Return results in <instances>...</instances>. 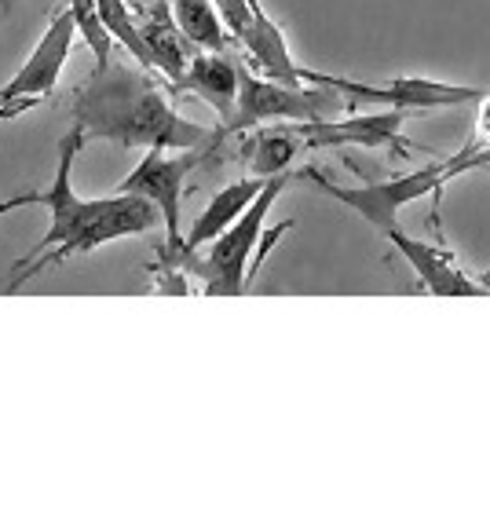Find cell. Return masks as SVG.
<instances>
[{"mask_svg":"<svg viewBox=\"0 0 490 512\" xmlns=\"http://www.w3.org/2000/svg\"><path fill=\"white\" fill-rule=\"evenodd\" d=\"M293 172H278L264 183V191L256 194V202L238 216L235 224L227 227L224 235L213 238L205 253H187L180 256L176 264H154L150 271L169 282H180L183 275H194L198 282H205V293L209 297H242L249 289V264H253V253L260 246V235H264V220L271 213V205L278 202V194L286 191V183Z\"/></svg>","mask_w":490,"mask_h":512,"instance_id":"cell-3","label":"cell"},{"mask_svg":"<svg viewBox=\"0 0 490 512\" xmlns=\"http://www.w3.org/2000/svg\"><path fill=\"white\" fill-rule=\"evenodd\" d=\"M22 110H30V103H0V121L15 118V114H22Z\"/></svg>","mask_w":490,"mask_h":512,"instance_id":"cell-19","label":"cell"},{"mask_svg":"<svg viewBox=\"0 0 490 512\" xmlns=\"http://www.w3.org/2000/svg\"><path fill=\"white\" fill-rule=\"evenodd\" d=\"M384 242L410 264L417 282H421L432 297H483V293H487V286L476 282L472 275H465L443 249L428 246L421 238H410L403 227H392V231L384 235Z\"/></svg>","mask_w":490,"mask_h":512,"instance_id":"cell-10","label":"cell"},{"mask_svg":"<svg viewBox=\"0 0 490 512\" xmlns=\"http://www.w3.org/2000/svg\"><path fill=\"white\" fill-rule=\"evenodd\" d=\"M304 150L300 136L289 128V121H278L275 128H253V136L245 139L242 158L249 161L253 176H278V172H289V165L297 161V154Z\"/></svg>","mask_w":490,"mask_h":512,"instance_id":"cell-14","label":"cell"},{"mask_svg":"<svg viewBox=\"0 0 490 512\" xmlns=\"http://www.w3.org/2000/svg\"><path fill=\"white\" fill-rule=\"evenodd\" d=\"M136 19H139V30H143V41H147L154 74H161L165 81H172V85L180 88L198 44L187 41V33L180 30V22L172 15L169 0H154V4H150L143 15H136Z\"/></svg>","mask_w":490,"mask_h":512,"instance_id":"cell-11","label":"cell"},{"mask_svg":"<svg viewBox=\"0 0 490 512\" xmlns=\"http://www.w3.org/2000/svg\"><path fill=\"white\" fill-rule=\"evenodd\" d=\"M490 147V92L476 103V125H472V139L458 154H476V150H487Z\"/></svg>","mask_w":490,"mask_h":512,"instance_id":"cell-17","label":"cell"},{"mask_svg":"<svg viewBox=\"0 0 490 512\" xmlns=\"http://www.w3.org/2000/svg\"><path fill=\"white\" fill-rule=\"evenodd\" d=\"M66 8L74 11L77 33L85 37V44L96 55V66H107L114 59V37L99 19V0H66Z\"/></svg>","mask_w":490,"mask_h":512,"instance_id":"cell-16","label":"cell"},{"mask_svg":"<svg viewBox=\"0 0 490 512\" xmlns=\"http://www.w3.org/2000/svg\"><path fill=\"white\" fill-rule=\"evenodd\" d=\"M297 176L315 183L322 194H330L333 202L348 205L355 216H363L381 238L388 235L392 227H399V213H403L406 205L421 202L428 194H439L443 183L454 180V172H450L447 161L421 165V169L406 172V176H395V180H381V183H363V187H341V183H333L326 172L311 169V165H304Z\"/></svg>","mask_w":490,"mask_h":512,"instance_id":"cell-5","label":"cell"},{"mask_svg":"<svg viewBox=\"0 0 490 512\" xmlns=\"http://www.w3.org/2000/svg\"><path fill=\"white\" fill-rule=\"evenodd\" d=\"M267 180H271V176H267ZM267 180L264 176H245V180L227 183L224 191H216L213 198H209V205L198 213V220L191 224V231L183 235V256L198 253V249H205L213 238L224 235L227 227L235 224L238 216L256 202V194L264 191ZM176 260H180V256H176ZM176 260H165V256H161L158 264H176Z\"/></svg>","mask_w":490,"mask_h":512,"instance_id":"cell-13","label":"cell"},{"mask_svg":"<svg viewBox=\"0 0 490 512\" xmlns=\"http://www.w3.org/2000/svg\"><path fill=\"white\" fill-rule=\"evenodd\" d=\"M77 37V19L70 8H59L48 22V30L41 33L37 48L30 52V59L19 66V74L11 77L8 85L0 88V103H37V99H48L63 77V66L70 59V48H74Z\"/></svg>","mask_w":490,"mask_h":512,"instance_id":"cell-9","label":"cell"},{"mask_svg":"<svg viewBox=\"0 0 490 512\" xmlns=\"http://www.w3.org/2000/svg\"><path fill=\"white\" fill-rule=\"evenodd\" d=\"M4 15H8V0H0V19H4Z\"/></svg>","mask_w":490,"mask_h":512,"instance_id":"cell-20","label":"cell"},{"mask_svg":"<svg viewBox=\"0 0 490 512\" xmlns=\"http://www.w3.org/2000/svg\"><path fill=\"white\" fill-rule=\"evenodd\" d=\"M172 15L180 22V30L187 33V41L205 48V52H231L238 37L227 30L224 15L216 8V0H169Z\"/></svg>","mask_w":490,"mask_h":512,"instance_id":"cell-15","label":"cell"},{"mask_svg":"<svg viewBox=\"0 0 490 512\" xmlns=\"http://www.w3.org/2000/svg\"><path fill=\"white\" fill-rule=\"evenodd\" d=\"M304 81L308 85L337 88L348 103H370V107H395V110H450V107H476L487 88L476 85H450L439 77H392L388 85H366L355 77H333L322 70L304 66Z\"/></svg>","mask_w":490,"mask_h":512,"instance_id":"cell-7","label":"cell"},{"mask_svg":"<svg viewBox=\"0 0 490 512\" xmlns=\"http://www.w3.org/2000/svg\"><path fill=\"white\" fill-rule=\"evenodd\" d=\"M352 107L348 99L337 92V88L326 85H282V81H271L264 74H249L242 70V92H238V107L235 118L220 128V143L224 139H235L249 128H264L278 125V121H326V118H341V110Z\"/></svg>","mask_w":490,"mask_h":512,"instance_id":"cell-4","label":"cell"},{"mask_svg":"<svg viewBox=\"0 0 490 512\" xmlns=\"http://www.w3.org/2000/svg\"><path fill=\"white\" fill-rule=\"evenodd\" d=\"M147 66L114 63L96 66L92 77L70 99V118L92 139L125 150H213L220 147V128L187 121L154 81Z\"/></svg>","mask_w":490,"mask_h":512,"instance_id":"cell-2","label":"cell"},{"mask_svg":"<svg viewBox=\"0 0 490 512\" xmlns=\"http://www.w3.org/2000/svg\"><path fill=\"white\" fill-rule=\"evenodd\" d=\"M180 92H191L205 107L216 110L220 125L235 118L238 92H242V66L227 52H194L191 66L180 81Z\"/></svg>","mask_w":490,"mask_h":512,"instance_id":"cell-12","label":"cell"},{"mask_svg":"<svg viewBox=\"0 0 490 512\" xmlns=\"http://www.w3.org/2000/svg\"><path fill=\"white\" fill-rule=\"evenodd\" d=\"M414 118V110H377V114H355V118H326V121H289V128L300 136L304 150L326 147H363V150H414L406 143L403 125Z\"/></svg>","mask_w":490,"mask_h":512,"instance_id":"cell-8","label":"cell"},{"mask_svg":"<svg viewBox=\"0 0 490 512\" xmlns=\"http://www.w3.org/2000/svg\"><path fill=\"white\" fill-rule=\"evenodd\" d=\"M213 150H165V147H150L143 154L136 169L128 172L125 180L114 187L121 194H139L147 202L158 205L161 227H165V246L158 249L165 260H176L183 256V183L191 176Z\"/></svg>","mask_w":490,"mask_h":512,"instance_id":"cell-6","label":"cell"},{"mask_svg":"<svg viewBox=\"0 0 490 512\" xmlns=\"http://www.w3.org/2000/svg\"><path fill=\"white\" fill-rule=\"evenodd\" d=\"M447 165L454 176H465V172H476V169H490V147L476 150V154H454V158H447Z\"/></svg>","mask_w":490,"mask_h":512,"instance_id":"cell-18","label":"cell"},{"mask_svg":"<svg viewBox=\"0 0 490 512\" xmlns=\"http://www.w3.org/2000/svg\"><path fill=\"white\" fill-rule=\"evenodd\" d=\"M88 132L81 125H74L59 143V161H55V180L48 191H30V194H11L0 202V216H8L11 209H26V205H41L52 216V227L48 235L22 256L19 264L11 267L8 286L4 293H19L26 282L48 271V267L63 264L70 256L88 253L96 246H107V242H118V238L132 235H147L161 224L158 205L139 198V194H121L110 191V198H77L74 183H70V172H74V161L85 147Z\"/></svg>","mask_w":490,"mask_h":512,"instance_id":"cell-1","label":"cell"}]
</instances>
